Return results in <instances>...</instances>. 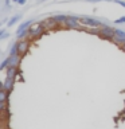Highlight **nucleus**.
Segmentation results:
<instances>
[{
    "label": "nucleus",
    "instance_id": "obj_17",
    "mask_svg": "<svg viewBox=\"0 0 125 129\" xmlns=\"http://www.w3.org/2000/svg\"><path fill=\"white\" fill-rule=\"evenodd\" d=\"M114 2H116V3H118V4H121L122 7H125V3L122 2V0H114Z\"/></svg>",
    "mask_w": 125,
    "mask_h": 129
},
{
    "label": "nucleus",
    "instance_id": "obj_9",
    "mask_svg": "<svg viewBox=\"0 0 125 129\" xmlns=\"http://www.w3.org/2000/svg\"><path fill=\"white\" fill-rule=\"evenodd\" d=\"M55 20H54V18H50V19H46L43 22V26H44V28H51V27H54L55 26Z\"/></svg>",
    "mask_w": 125,
    "mask_h": 129
},
{
    "label": "nucleus",
    "instance_id": "obj_2",
    "mask_svg": "<svg viewBox=\"0 0 125 129\" xmlns=\"http://www.w3.org/2000/svg\"><path fill=\"white\" fill-rule=\"evenodd\" d=\"M43 31H44L43 23H32V26L28 28V35L32 36V38H38L43 34Z\"/></svg>",
    "mask_w": 125,
    "mask_h": 129
},
{
    "label": "nucleus",
    "instance_id": "obj_1",
    "mask_svg": "<svg viewBox=\"0 0 125 129\" xmlns=\"http://www.w3.org/2000/svg\"><path fill=\"white\" fill-rule=\"evenodd\" d=\"M114 34H116V30H114V28H112L110 26H102L98 30V35L102 39L112 40L113 38H114Z\"/></svg>",
    "mask_w": 125,
    "mask_h": 129
},
{
    "label": "nucleus",
    "instance_id": "obj_18",
    "mask_svg": "<svg viewBox=\"0 0 125 129\" xmlns=\"http://www.w3.org/2000/svg\"><path fill=\"white\" fill-rule=\"evenodd\" d=\"M121 47H122V51L125 52V44H122V46H121Z\"/></svg>",
    "mask_w": 125,
    "mask_h": 129
},
{
    "label": "nucleus",
    "instance_id": "obj_15",
    "mask_svg": "<svg viewBox=\"0 0 125 129\" xmlns=\"http://www.w3.org/2000/svg\"><path fill=\"white\" fill-rule=\"evenodd\" d=\"M114 23H117V24L125 23V16H121V18H118V19H116V20H114Z\"/></svg>",
    "mask_w": 125,
    "mask_h": 129
},
{
    "label": "nucleus",
    "instance_id": "obj_6",
    "mask_svg": "<svg viewBox=\"0 0 125 129\" xmlns=\"http://www.w3.org/2000/svg\"><path fill=\"white\" fill-rule=\"evenodd\" d=\"M12 85H14V79H10V78H6V81H4V83H3V87L7 93H10L12 90Z\"/></svg>",
    "mask_w": 125,
    "mask_h": 129
},
{
    "label": "nucleus",
    "instance_id": "obj_10",
    "mask_svg": "<svg viewBox=\"0 0 125 129\" xmlns=\"http://www.w3.org/2000/svg\"><path fill=\"white\" fill-rule=\"evenodd\" d=\"M15 74H16V67H8L7 69V78L10 79H14L15 78Z\"/></svg>",
    "mask_w": 125,
    "mask_h": 129
},
{
    "label": "nucleus",
    "instance_id": "obj_8",
    "mask_svg": "<svg viewBox=\"0 0 125 129\" xmlns=\"http://www.w3.org/2000/svg\"><path fill=\"white\" fill-rule=\"evenodd\" d=\"M19 60H20V55H16V56H10V66H11V67H18Z\"/></svg>",
    "mask_w": 125,
    "mask_h": 129
},
{
    "label": "nucleus",
    "instance_id": "obj_11",
    "mask_svg": "<svg viewBox=\"0 0 125 129\" xmlns=\"http://www.w3.org/2000/svg\"><path fill=\"white\" fill-rule=\"evenodd\" d=\"M7 98H8V93L4 90V89H2V90H0V104H6Z\"/></svg>",
    "mask_w": 125,
    "mask_h": 129
},
{
    "label": "nucleus",
    "instance_id": "obj_5",
    "mask_svg": "<svg viewBox=\"0 0 125 129\" xmlns=\"http://www.w3.org/2000/svg\"><path fill=\"white\" fill-rule=\"evenodd\" d=\"M28 46H30V43L27 40H20V42H18V55L22 56L23 54H26L28 50Z\"/></svg>",
    "mask_w": 125,
    "mask_h": 129
},
{
    "label": "nucleus",
    "instance_id": "obj_13",
    "mask_svg": "<svg viewBox=\"0 0 125 129\" xmlns=\"http://www.w3.org/2000/svg\"><path fill=\"white\" fill-rule=\"evenodd\" d=\"M8 67H10V56L6 58L2 62V64H0V70H4V69H8Z\"/></svg>",
    "mask_w": 125,
    "mask_h": 129
},
{
    "label": "nucleus",
    "instance_id": "obj_3",
    "mask_svg": "<svg viewBox=\"0 0 125 129\" xmlns=\"http://www.w3.org/2000/svg\"><path fill=\"white\" fill-rule=\"evenodd\" d=\"M81 23L85 24L86 27H90V28L102 27V26H101V22H98V20H96V19H93V18H89V16H85V18L81 19Z\"/></svg>",
    "mask_w": 125,
    "mask_h": 129
},
{
    "label": "nucleus",
    "instance_id": "obj_7",
    "mask_svg": "<svg viewBox=\"0 0 125 129\" xmlns=\"http://www.w3.org/2000/svg\"><path fill=\"white\" fill-rule=\"evenodd\" d=\"M54 20H55L56 24H58V23H66L69 20V16H66V15H55Z\"/></svg>",
    "mask_w": 125,
    "mask_h": 129
},
{
    "label": "nucleus",
    "instance_id": "obj_14",
    "mask_svg": "<svg viewBox=\"0 0 125 129\" xmlns=\"http://www.w3.org/2000/svg\"><path fill=\"white\" fill-rule=\"evenodd\" d=\"M18 19H19V15L14 16V18H12V19L10 20V22H8V26H12V24H15V22H16V20H18Z\"/></svg>",
    "mask_w": 125,
    "mask_h": 129
},
{
    "label": "nucleus",
    "instance_id": "obj_12",
    "mask_svg": "<svg viewBox=\"0 0 125 129\" xmlns=\"http://www.w3.org/2000/svg\"><path fill=\"white\" fill-rule=\"evenodd\" d=\"M16 55H18V42L14 43V46L10 50V56H16Z\"/></svg>",
    "mask_w": 125,
    "mask_h": 129
},
{
    "label": "nucleus",
    "instance_id": "obj_16",
    "mask_svg": "<svg viewBox=\"0 0 125 129\" xmlns=\"http://www.w3.org/2000/svg\"><path fill=\"white\" fill-rule=\"evenodd\" d=\"M14 2H16L18 4H20V6H23V4H26L27 0H14Z\"/></svg>",
    "mask_w": 125,
    "mask_h": 129
},
{
    "label": "nucleus",
    "instance_id": "obj_4",
    "mask_svg": "<svg viewBox=\"0 0 125 129\" xmlns=\"http://www.w3.org/2000/svg\"><path fill=\"white\" fill-rule=\"evenodd\" d=\"M113 40H114L117 44H125V31H124V30H120V28H117Z\"/></svg>",
    "mask_w": 125,
    "mask_h": 129
}]
</instances>
